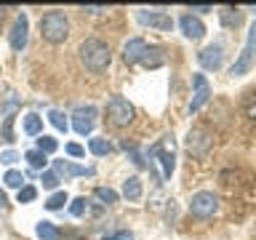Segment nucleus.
I'll list each match as a JSON object with an SVG mask.
<instances>
[{
    "label": "nucleus",
    "instance_id": "f257e3e1",
    "mask_svg": "<svg viewBox=\"0 0 256 240\" xmlns=\"http://www.w3.org/2000/svg\"><path fill=\"white\" fill-rule=\"evenodd\" d=\"M80 62H83V67L91 70V72H104L112 62V51L104 40L88 38L80 43Z\"/></svg>",
    "mask_w": 256,
    "mask_h": 240
},
{
    "label": "nucleus",
    "instance_id": "f03ea898",
    "mask_svg": "<svg viewBox=\"0 0 256 240\" xmlns=\"http://www.w3.org/2000/svg\"><path fill=\"white\" fill-rule=\"evenodd\" d=\"M40 35L48 43H64L70 38V19L64 11H46L40 16Z\"/></svg>",
    "mask_w": 256,
    "mask_h": 240
},
{
    "label": "nucleus",
    "instance_id": "7ed1b4c3",
    "mask_svg": "<svg viewBox=\"0 0 256 240\" xmlns=\"http://www.w3.org/2000/svg\"><path fill=\"white\" fill-rule=\"evenodd\" d=\"M134 115H136L134 104L128 102V99H123V96H112V99L107 102V118H110L112 126L126 128L134 120Z\"/></svg>",
    "mask_w": 256,
    "mask_h": 240
},
{
    "label": "nucleus",
    "instance_id": "20e7f679",
    "mask_svg": "<svg viewBox=\"0 0 256 240\" xmlns=\"http://www.w3.org/2000/svg\"><path fill=\"white\" fill-rule=\"evenodd\" d=\"M190 211H192V216H198V219H211V216L219 211V198H216L214 192H198V195H192V200H190Z\"/></svg>",
    "mask_w": 256,
    "mask_h": 240
},
{
    "label": "nucleus",
    "instance_id": "39448f33",
    "mask_svg": "<svg viewBox=\"0 0 256 240\" xmlns=\"http://www.w3.org/2000/svg\"><path fill=\"white\" fill-rule=\"evenodd\" d=\"M214 147V139H211V134L206 131V128H192L190 136H187V150H190V155H195V158H203L208 155V150Z\"/></svg>",
    "mask_w": 256,
    "mask_h": 240
},
{
    "label": "nucleus",
    "instance_id": "423d86ee",
    "mask_svg": "<svg viewBox=\"0 0 256 240\" xmlns=\"http://www.w3.org/2000/svg\"><path fill=\"white\" fill-rule=\"evenodd\" d=\"M150 155L160 158V163H163V176H171L174 174V166H176V158H174V136H166L160 144L150 150Z\"/></svg>",
    "mask_w": 256,
    "mask_h": 240
},
{
    "label": "nucleus",
    "instance_id": "0eeeda50",
    "mask_svg": "<svg viewBox=\"0 0 256 240\" xmlns=\"http://www.w3.org/2000/svg\"><path fill=\"white\" fill-rule=\"evenodd\" d=\"M72 126H75V131L80 136L91 134L94 126H96V110L94 107H78L72 112Z\"/></svg>",
    "mask_w": 256,
    "mask_h": 240
},
{
    "label": "nucleus",
    "instance_id": "6e6552de",
    "mask_svg": "<svg viewBox=\"0 0 256 240\" xmlns=\"http://www.w3.org/2000/svg\"><path fill=\"white\" fill-rule=\"evenodd\" d=\"M192 86H195V94H192V104H190V112H198L203 104L211 99V86H208L206 75H192Z\"/></svg>",
    "mask_w": 256,
    "mask_h": 240
},
{
    "label": "nucleus",
    "instance_id": "1a4fd4ad",
    "mask_svg": "<svg viewBox=\"0 0 256 240\" xmlns=\"http://www.w3.org/2000/svg\"><path fill=\"white\" fill-rule=\"evenodd\" d=\"M254 48H256V24L251 27V35H248V43H246V48H243V54H240V59L232 64V75H243V72L251 67V59H254Z\"/></svg>",
    "mask_w": 256,
    "mask_h": 240
},
{
    "label": "nucleus",
    "instance_id": "9d476101",
    "mask_svg": "<svg viewBox=\"0 0 256 240\" xmlns=\"http://www.w3.org/2000/svg\"><path fill=\"white\" fill-rule=\"evenodd\" d=\"M144 54H147V43L142 38H131L123 46V62L126 64H139L144 59Z\"/></svg>",
    "mask_w": 256,
    "mask_h": 240
},
{
    "label": "nucleus",
    "instance_id": "9b49d317",
    "mask_svg": "<svg viewBox=\"0 0 256 240\" xmlns=\"http://www.w3.org/2000/svg\"><path fill=\"white\" fill-rule=\"evenodd\" d=\"M179 27H182V32L187 35L190 40H200L206 35V24L198 19V16H192V14H184L182 19H179Z\"/></svg>",
    "mask_w": 256,
    "mask_h": 240
},
{
    "label": "nucleus",
    "instance_id": "f8f14e48",
    "mask_svg": "<svg viewBox=\"0 0 256 240\" xmlns=\"http://www.w3.org/2000/svg\"><path fill=\"white\" fill-rule=\"evenodd\" d=\"M222 59H224L222 46H208V48H203V51L198 54V62H200V67H203V70H219Z\"/></svg>",
    "mask_w": 256,
    "mask_h": 240
},
{
    "label": "nucleus",
    "instance_id": "ddd939ff",
    "mask_svg": "<svg viewBox=\"0 0 256 240\" xmlns=\"http://www.w3.org/2000/svg\"><path fill=\"white\" fill-rule=\"evenodd\" d=\"M139 22L150 24V27H155V30H163V32L174 27L171 16L163 14V11H139Z\"/></svg>",
    "mask_w": 256,
    "mask_h": 240
},
{
    "label": "nucleus",
    "instance_id": "4468645a",
    "mask_svg": "<svg viewBox=\"0 0 256 240\" xmlns=\"http://www.w3.org/2000/svg\"><path fill=\"white\" fill-rule=\"evenodd\" d=\"M27 30H30L27 14H22L19 19H16L14 30H11V48H14V51H22V48L27 46Z\"/></svg>",
    "mask_w": 256,
    "mask_h": 240
},
{
    "label": "nucleus",
    "instance_id": "2eb2a0df",
    "mask_svg": "<svg viewBox=\"0 0 256 240\" xmlns=\"http://www.w3.org/2000/svg\"><path fill=\"white\" fill-rule=\"evenodd\" d=\"M54 174L64 176V179H72V176H91L94 171L86 166H72L70 160H54Z\"/></svg>",
    "mask_w": 256,
    "mask_h": 240
},
{
    "label": "nucleus",
    "instance_id": "dca6fc26",
    "mask_svg": "<svg viewBox=\"0 0 256 240\" xmlns=\"http://www.w3.org/2000/svg\"><path fill=\"white\" fill-rule=\"evenodd\" d=\"M142 64L147 70H158V67H163L166 64V54H163V48H147V54H144V59H142Z\"/></svg>",
    "mask_w": 256,
    "mask_h": 240
},
{
    "label": "nucleus",
    "instance_id": "f3484780",
    "mask_svg": "<svg viewBox=\"0 0 256 240\" xmlns=\"http://www.w3.org/2000/svg\"><path fill=\"white\" fill-rule=\"evenodd\" d=\"M123 195L128 200H139L142 198V179L139 176H131V179L123 182Z\"/></svg>",
    "mask_w": 256,
    "mask_h": 240
},
{
    "label": "nucleus",
    "instance_id": "a211bd4d",
    "mask_svg": "<svg viewBox=\"0 0 256 240\" xmlns=\"http://www.w3.org/2000/svg\"><path fill=\"white\" fill-rule=\"evenodd\" d=\"M24 131H27L30 136H38L40 131H43V118L35 115V112H30V115H24Z\"/></svg>",
    "mask_w": 256,
    "mask_h": 240
},
{
    "label": "nucleus",
    "instance_id": "6ab92c4d",
    "mask_svg": "<svg viewBox=\"0 0 256 240\" xmlns=\"http://www.w3.org/2000/svg\"><path fill=\"white\" fill-rule=\"evenodd\" d=\"M35 230H38V238H40V240H59V238H62V232L56 230L51 222H40Z\"/></svg>",
    "mask_w": 256,
    "mask_h": 240
},
{
    "label": "nucleus",
    "instance_id": "aec40b11",
    "mask_svg": "<svg viewBox=\"0 0 256 240\" xmlns=\"http://www.w3.org/2000/svg\"><path fill=\"white\" fill-rule=\"evenodd\" d=\"M88 150H91L94 155L104 158V155H110V152H112V144H110L107 139H102V136H96V139H91V142H88Z\"/></svg>",
    "mask_w": 256,
    "mask_h": 240
},
{
    "label": "nucleus",
    "instance_id": "412c9836",
    "mask_svg": "<svg viewBox=\"0 0 256 240\" xmlns=\"http://www.w3.org/2000/svg\"><path fill=\"white\" fill-rule=\"evenodd\" d=\"M219 16H222V24H224V27H238L240 19H243V14L235 11V8H222Z\"/></svg>",
    "mask_w": 256,
    "mask_h": 240
},
{
    "label": "nucleus",
    "instance_id": "4be33fe9",
    "mask_svg": "<svg viewBox=\"0 0 256 240\" xmlns=\"http://www.w3.org/2000/svg\"><path fill=\"white\" fill-rule=\"evenodd\" d=\"M243 112H246V118L256 120V88L246 91V96H243Z\"/></svg>",
    "mask_w": 256,
    "mask_h": 240
},
{
    "label": "nucleus",
    "instance_id": "5701e85b",
    "mask_svg": "<svg viewBox=\"0 0 256 240\" xmlns=\"http://www.w3.org/2000/svg\"><path fill=\"white\" fill-rule=\"evenodd\" d=\"M24 160H30L32 168H46L48 163V155H43L40 150H27V155H24Z\"/></svg>",
    "mask_w": 256,
    "mask_h": 240
},
{
    "label": "nucleus",
    "instance_id": "b1692460",
    "mask_svg": "<svg viewBox=\"0 0 256 240\" xmlns=\"http://www.w3.org/2000/svg\"><path fill=\"white\" fill-rule=\"evenodd\" d=\"M94 195L99 198L102 203H107V206L118 203V192H115V190H110V187H96V190H94Z\"/></svg>",
    "mask_w": 256,
    "mask_h": 240
},
{
    "label": "nucleus",
    "instance_id": "393cba45",
    "mask_svg": "<svg viewBox=\"0 0 256 240\" xmlns=\"http://www.w3.org/2000/svg\"><path fill=\"white\" fill-rule=\"evenodd\" d=\"M64 203H67V192L62 190V192H54V195L46 200V208H48V211H59Z\"/></svg>",
    "mask_w": 256,
    "mask_h": 240
},
{
    "label": "nucleus",
    "instance_id": "a878e982",
    "mask_svg": "<svg viewBox=\"0 0 256 240\" xmlns=\"http://www.w3.org/2000/svg\"><path fill=\"white\" fill-rule=\"evenodd\" d=\"M56 147H59V142H56L54 136H40V139H38V150L43 152V155H51V152H56Z\"/></svg>",
    "mask_w": 256,
    "mask_h": 240
},
{
    "label": "nucleus",
    "instance_id": "bb28decb",
    "mask_svg": "<svg viewBox=\"0 0 256 240\" xmlns=\"http://www.w3.org/2000/svg\"><path fill=\"white\" fill-rule=\"evenodd\" d=\"M3 182H6V187H16V190H22V184H24V174H22V171H6Z\"/></svg>",
    "mask_w": 256,
    "mask_h": 240
},
{
    "label": "nucleus",
    "instance_id": "cd10ccee",
    "mask_svg": "<svg viewBox=\"0 0 256 240\" xmlns=\"http://www.w3.org/2000/svg\"><path fill=\"white\" fill-rule=\"evenodd\" d=\"M48 120H51L54 128H59V131H67V118H64V112L51 110V112H48Z\"/></svg>",
    "mask_w": 256,
    "mask_h": 240
},
{
    "label": "nucleus",
    "instance_id": "c85d7f7f",
    "mask_svg": "<svg viewBox=\"0 0 256 240\" xmlns=\"http://www.w3.org/2000/svg\"><path fill=\"white\" fill-rule=\"evenodd\" d=\"M86 211H88V200L86 198H75V200H72V206H70L72 216H83Z\"/></svg>",
    "mask_w": 256,
    "mask_h": 240
},
{
    "label": "nucleus",
    "instance_id": "c756f323",
    "mask_svg": "<svg viewBox=\"0 0 256 240\" xmlns=\"http://www.w3.org/2000/svg\"><path fill=\"white\" fill-rule=\"evenodd\" d=\"M40 182H43L46 190H54L56 184H59V176H56L54 171H43V176H40Z\"/></svg>",
    "mask_w": 256,
    "mask_h": 240
},
{
    "label": "nucleus",
    "instance_id": "7c9ffc66",
    "mask_svg": "<svg viewBox=\"0 0 256 240\" xmlns=\"http://www.w3.org/2000/svg\"><path fill=\"white\" fill-rule=\"evenodd\" d=\"M35 195H38V190L32 187V184H30V187H22V190H19V203H32V200H35Z\"/></svg>",
    "mask_w": 256,
    "mask_h": 240
},
{
    "label": "nucleus",
    "instance_id": "2f4dec72",
    "mask_svg": "<svg viewBox=\"0 0 256 240\" xmlns=\"http://www.w3.org/2000/svg\"><path fill=\"white\" fill-rule=\"evenodd\" d=\"M3 139L14 142V115H6V120H3Z\"/></svg>",
    "mask_w": 256,
    "mask_h": 240
},
{
    "label": "nucleus",
    "instance_id": "473e14b6",
    "mask_svg": "<svg viewBox=\"0 0 256 240\" xmlns=\"http://www.w3.org/2000/svg\"><path fill=\"white\" fill-rule=\"evenodd\" d=\"M64 150H67V155H72V158H83V155H86V150L80 147V144H75V142H70Z\"/></svg>",
    "mask_w": 256,
    "mask_h": 240
},
{
    "label": "nucleus",
    "instance_id": "72a5a7b5",
    "mask_svg": "<svg viewBox=\"0 0 256 240\" xmlns=\"http://www.w3.org/2000/svg\"><path fill=\"white\" fill-rule=\"evenodd\" d=\"M16 160H19V155H16V152H3V155H0V163H6V166H11V163H16Z\"/></svg>",
    "mask_w": 256,
    "mask_h": 240
},
{
    "label": "nucleus",
    "instance_id": "f704fd0d",
    "mask_svg": "<svg viewBox=\"0 0 256 240\" xmlns=\"http://www.w3.org/2000/svg\"><path fill=\"white\" fill-rule=\"evenodd\" d=\"M104 240H134V235H131V232H112V235H107V238H104Z\"/></svg>",
    "mask_w": 256,
    "mask_h": 240
},
{
    "label": "nucleus",
    "instance_id": "c9c22d12",
    "mask_svg": "<svg viewBox=\"0 0 256 240\" xmlns=\"http://www.w3.org/2000/svg\"><path fill=\"white\" fill-rule=\"evenodd\" d=\"M0 206H6V198H3V192H0Z\"/></svg>",
    "mask_w": 256,
    "mask_h": 240
}]
</instances>
